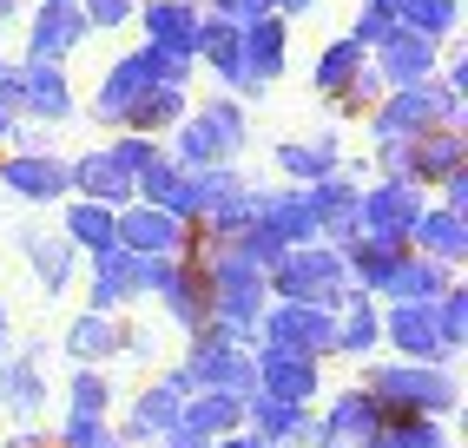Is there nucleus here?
Masks as SVG:
<instances>
[{"label":"nucleus","instance_id":"1","mask_svg":"<svg viewBox=\"0 0 468 448\" xmlns=\"http://www.w3.org/2000/svg\"><path fill=\"white\" fill-rule=\"evenodd\" d=\"M356 389H369L389 422H442V415L462 402V382L455 369H435V363H363Z\"/></svg>","mask_w":468,"mask_h":448},{"label":"nucleus","instance_id":"2","mask_svg":"<svg viewBox=\"0 0 468 448\" xmlns=\"http://www.w3.org/2000/svg\"><path fill=\"white\" fill-rule=\"evenodd\" d=\"M251 145V125H244V106L211 92L205 106H192L172 133H165V158L178 172H211V165H238V152Z\"/></svg>","mask_w":468,"mask_h":448},{"label":"nucleus","instance_id":"3","mask_svg":"<svg viewBox=\"0 0 468 448\" xmlns=\"http://www.w3.org/2000/svg\"><path fill=\"white\" fill-rule=\"evenodd\" d=\"M192 59H165V53H152V47H133V53H119L112 67L100 73V92H92V125H119L126 133V119L133 106L145 100L152 86H192Z\"/></svg>","mask_w":468,"mask_h":448},{"label":"nucleus","instance_id":"4","mask_svg":"<svg viewBox=\"0 0 468 448\" xmlns=\"http://www.w3.org/2000/svg\"><path fill=\"white\" fill-rule=\"evenodd\" d=\"M435 125H462V100L442 86V80H422V86H402V92H383V106L369 112V139L377 145H410Z\"/></svg>","mask_w":468,"mask_h":448},{"label":"nucleus","instance_id":"5","mask_svg":"<svg viewBox=\"0 0 468 448\" xmlns=\"http://www.w3.org/2000/svg\"><path fill=\"white\" fill-rule=\"evenodd\" d=\"M264 291H271V304H317V310H343V297H350L343 251H330V244L284 251V264L264 277Z\"/></svg>","mask_w":468,"mask_h":448},{"label":"nucleus","instance_id":"6","mask_svg":"<svg viewBox=\"0 0 468 448\" xmlns=\"http://www.w3.org/2000/svg\"><path fill=\"white\" fill-rule=\"evenodd\" d=\"M422 211H429V191H422V185H410V178H377V185L356 191V238L410 251V231H416Z\"/></svg>","mask_w":468,"mask_h":448},{"label":"nucleus","instance_id":"7","mask_svg":"<svg viewBox=\"0 0 468 448\" xmlns=\"http://www.w3.org/2000/svg\"><path fill=\"white\" fill-rule=\"evenodd\" d=\"M185 382L192 389H211V396H251L258 389V363H251V349H238L225 343L218 330H198V336H185Z\"/></svg>","mask_w":468,"mask_h":448},{"label":"nucleus","instance_id":"8","mask_svg":"<svg viewBox=\"0 0 468 448\" xmlns=\"http://www.w3.org/2000/svg\"><path fill=\"white\" fill-rule=\"evenodd\" d=\"M258 349H284V357L324 363V357H336V310H317V304H271V310L258 316Z\"/></svg>","mask_w":468,"mask_h":448},{"label":"nucleus","instance_id":"9","mask_svg":"<svg viewBox=\"0 0 468 448\" xmlns=\"http://www.w3.org/2000/svg\"><path fill=\"white\" fill-rule=\"evenodd\" d=\"M185 396H192V382H185V369L172 363L165 376H152L145 389L133 396V409H126V415H119V442H126V448H159V442L178 429Z\"/></svg>","mask_w":468,"mask_h":448},{"label":"nucleus","instance_id":"10","mask_svg":"<svg viewBox=\"0 0 468 448\" xmlns=\"http://www.w3.org/2000/svg\"><path fill=\"white\" fill-rule=\"evenodd\" d=\"M383 343L396 349V363L455 369V357L442 349V330H435V304H383Z\"/></svg>","mask_w":468,"mask_h":448},{"label":"nucleus","instance_id":"11","mask_svg":"<svg viewBox=\"0 0 468 448\" xmlns=\"http://www.w3.org/2000/svg\"><path fill=\"white\" fill-rule=\"evenodd\" d=\"M86 40H92V27L73 0H47L27 20V67H67V53L86 47Z\"/></svg>","mask_w":468,"mask_h":448},{"label":"nucleus","instance_id":"12","mask_svg":"<svg viewBox=\"0 0 468 448\" xmlns=\"http://www.w3.org/2000/svg\"><path fill=\"white\" fill-rule=\"evenodd\" d=\"M198 0H139V14H133V27H139V47H152V53H165V59H192V47H198ZM198 67V59H192Z\"/></svg>","mask_w":468,"mask_h":448},{"label":"nucleus","instance_id":"13","mask_svg":"<svg viewBox=\"0 0 468 448\" xmlns=\"http://www.w3.org/2000/svg\"><path fill=\"white\" fill-rule=\"evenodd\" d=\"M192 224H178L165 211H152V205H126L119 211V251L126 258H185L192 251Z\"/></svg>","mask_w":468,"mask_h":448},{"label":"nucleus","instance_id":"14","mask_svg":"<svg viewBox=\"0 0 468 448\" xmlns=\"http://www.w3.org/2000/svg\"><path fill=\"white\" fill-rule=\"evenodd\" d=\"M455 172H468V133H462V125H435V133H422V139L402 145V178H410V185L435 191V185L455 178Z\"/></svg>","mask_w":468,"mask_h":448},{"label":"nucleus","instance_id":"15","mask_svg":"<svg viewBox=\"0 0 468 448\" xmlns=\"http://www.w3.org/2000/svg\"><path fill=\"white\" fill-rule=\"evenodd\" d=\"M356 178H317V185H303V205H310V224H317V244L330 251H350L356 244Z\"/></svg>","mask_w":468,"mask_h":448},{"label":"nucleus","instance_id":"16","mask_svg":"<svg viewBox=\"0 0 468 448\" xmlns=\"http://www.w3.org/2000/svg\"><path fill=\"white\" fill-rule=\"evenodd\" d=\"M251 363H258V396H271V402L310 409V402L324 396V363H310V357H284V349H251Z\"/></svg>","mask_w":468,"mask_h":448},{"label":"nucleus","instance_id":"17","mask_svg":"<svg viewBox=\"0 0 468 448\" xmlns=\"http://www.w3.org/2000/svg\"><path fill=\"white\" fill-rule=\"evenodd\" d=\"M14 92H20V119L27 125H67L73 119V80H67V67H14Z\"/></svg>","mask_w":468,"mask_h":448},{"label":"nucleus","instance_id":"18","mask_svg":"<svg viewBox=\"0 0 468 448\" xmlns=\"http://www.w3.org/2000/svg\"><path fill=\"white\" fill-rule=\"evenodd\" d=\"M0 185H7L20 205H67L73 198L67 191V158L59 152H27V158L0 152Z\"/></svg>","mask_w":468,"mask_h":448},{"label":"nucleus","instance_id":"19","mask_svg":"<svg viewBox=\"0 0 468 448\" xmlns=\"http://www.w3.org/2000/svg\"><path fill=\"white\" fill-rule=\"evenodd\" d=\"M442 53H449V47H435V40H422V34H389L377 53H369V67H377L383 92H402V86H422V80L442 73Z\"/></svg>","mask_w":468,"mask_h":448},{"label":"nucleus","instance_id":"20","mask_svg":"<svg viewBox=\"0 0 468 448\" xmlns=\"http://www.w3.org/2000/svg\"><path fill=\"white\" fill-rule=\"evenodd\" d=\"M251 224H264V231L284 244V251H303V244H317V224H310V205H303V191L297 185H251Z\"/></svg>","mask_w":468,"mask_h":448},{"label":"nucleus","instance_id":"21","mask_svg":"<svg viewBox=\"0 0 468 448\" xmlns=\"http://www.w3.org/2000/svg\"><path fill=\"white\" fill-rule=\"evenodd\" d=\"M244 435H258L271 448H317V409H291L271 396H244Z\"/></svg>","mask_w":468,"mask_h":448},{"label":"nucleus","instance_id":"22","mask_svg":"<svg viewBox=\"0 0 468 448\" xmlns=\"http://www.w3.org/2000/svg\"><path fill=\"white\" fill-rule=\"evenodd\" d=\"M0 409L20 415V422H34L47 409V343H27L0 363Z\"/></svg>","mask_w":468,"mask_h":448},{"label":"nucleus","instance_id":"23","mask_svg":"<svg viewBox=\"0 0 468 448\" xmlns=\"http://www.w3.org/2000/svg\"><path fill=\"white\" fill-rule=\"evenodd\" d=\"M14 251L27 264H34L40 277V297H59V291H73V277H80V258H73V244L59 238V231H40V224H20L14 231Z\"/></svg>","mask_w":468,"mask_h":448},{"label":"nucleus","instance_id":"24","mask_svg":"<svg viewBox=\"0 0 468 448\" xmlns=\"http://www.w3.org/2000/svg\"><path fill=\"white\" fill-rule=\"evenodd\" d=\"M67 191H73V198H86V205H106V211H126V205H133V178L106 158V145L67 158Z\"/></svg>","mask_w":468,"mask_h":448},{"label":"nucleus","instance_id":"25","mask_svg":"<svg viewBox=\"0 0 468 448\" xmlns=\"http://www.w3.org/2000/svg\"><path fill=\"white\" fill-rule=\"evenodd\" d=\"M59 238L73 244V258H112L119 251V211L106 205H86V198H67V218H59Z\"/></svg>","mask_w":468,"mask_h":448},{"label":"nucleus","instance_id":"26","mask_svg":"<svg viewBox=\"0 0 468 448\" xmlns=\"http://www.w3.org/2000/svg\"><path fill=\"white\" fill-rule=\"evenodd\" d=\"M238 53H244V73H251L258 86H271L277 73H284V59H291V20H251V27H238Z\"/></svg>","mask_w":468,"mask_h":448},{"label":"nucleus","instance_id":"27","mask_svg":"<svg viewBox=\"0 0 468 448\" xmlns=\"http://www.w3.org/2000/svg\"><path fill=\"white\" fill-rule=\"evenodd\" d=\"M410 251H416V258H429V264H442V271H455V264L468 258V218L429 205V211L416 218V231H410Z\"/></svg>","mask_w":468,"mask_h":448},{"label":"nucleus","instance_id":"28","mask_svg":"<svg viewBox=\"0 0 468 448\" xmlns=\"http://www.w3.org/2000/svg\"><path fill=\"white\" fill-rule=\"evenodd\" d=\"M277 172H284L297 191H303V185H317V178H336V172H343V145H336V133L284 139V145H277Z\"/></svg>","mask_w":468,"mask_h":448},{"label":"nucleus","instance_id":"29","mask_svg":"<svg viewBox=\"0 0 468 448\" xmlns=\"http://www.w3.org/2000/svg\"><path fill=\"white\" fill-rule=\"evenodd\" d=\"M59 349L73 357V369H106L119 357V316H100V310H80L67 336H59Z\"/></svg>","mask_w":468,"mask_h":448},{"label":"nucleus","instance_id":"30","mask_svg":"<svg viewBox=\"0 0 468 448\" xmlns=\"http://www.w3.org/2000/svg\"><path fill=\"white\" fill-rule=\"evenodd\" d=\"M159 310L172 316V324H178L185 336H198V330H205V271H198L192 251H185V258L172 264L165 291H159Z\"/></svg>","mask_w":468,"mask_h":448},{"label":"nucleus","instance_id":"31","mask_svg":"<svg viewBox=\"0 0 468 448\" xmlns=\"http://www.w3.org/2000/svg\"><path fill=\"white\" fill-rule=\"evenodd\" d=\"M377 343H383V304L363 297V291H350L343 310H336V357L369 363V357H377Z\"/></svg>","mask_w":468,"mask_h":448},{"label":"nucleus","instance_id":"32","mask_svg":"<svg viewBox=\"0 0 468 448\" xmlns=\"http://www.w3.org/2000/svg\"><path fill=\"white\" fill-rule=\"evenodd\" d=\"M178 429H185V435H198V442L211 448V442H225V435L244 429V402H238V396L192 389V396H185V409H178Z\"/></svg>","mask_w":468,"mask_h":448},{"label":"nucleus","instance_id":"33","mask_svg":"<svg viewBox=\"0 0 468 448\" xmlns=\"http://www.w3.org/2000/svg\"><path fill=\"white\" fill-rule=\"evenodd\" d=\"M139 291H133V258L126 251H112V258H92L86 264V310H100V316H119Z\"/></svg>","mask_w":468,"mask_h":448},{"label":"nucleus","instance_id":"34","mask_svg":"<svg viewBox=\"0 0 468 448\" xmlns=\"http://www.w3.org/2000/svg\"><path fill=\"white\" fill-rule=\"evenodd\" d=\"M389 7H396L402 34H422L435 47H455V34H462V0H389Z\"/></svg>","mask_w":468,"mask_h":448},{"label":"nucleus","instance_id":"35","mask_svg":"<svg viewBox=\"0 0 468 448\" xmlns=\"http://www.w3.org/2000/svg\"><path fill=\"white\" fill-rule=\"evenodd\" d=\"M455 283V271H442V264H429V258H402L396 271H389V283H383V304H435Z\"/></svg>","mask_w":468,"mask_h":448},{"label":"nucleus","instance_id":"36","mask_svg":"<svg viewBox=\"0 0 468 448\" xmlns=\"http://www.w3.org/2000/svg\"><path fill=\"white\" fill-rule=\"evenodd\" d=\"M192 112V86H152L145 100L133 106V119H126V133H139V139H159L165 145V133Z\"/></svg>","mask_w":468,"mask_h":448},{"label":"nucleus","instance_id":"37","mask_svg":"<svg viewBox=\"0 0 468 448\" xmlns=\"http://www.w3.org/2000/svg\"><path fill=\"white\" fill-rule=\"evenodd\" d=\"M363 73H369V53H363L350 34H343V40H330V47L317 53V67H310V86H317L324 100H336V92H350Z\"/></svg>","mask_w":468,"mask_h":448},{"label":"nucleus","instance_id":"38","mask_svg":"<svg viewBox=\"0 0 468 448\" xmlns=\"http://www.w3.org/2000/svg\"><path fill=\"white\" fill-rule=\"evenodd\" d=\"M67 415H80V422H112V376L106 369H73Z\"/></svg>","mask_w":468,"mask_h":448},{"label":"nucleus","instance_id":"39","mask_svg":"<svg viewBox=\"0 0 468 448\" xmlns=\"http://www.w3.org/2000/svg\"><path fill=\"white\" fill-rule=\"evenodd\" d=\"M435 330H442L449 357H462V343H468V283H449V291L435 297Z\"/></svg>","mask_w":468,"mask_h":448},{"label":"nucleus","instance_id":"40","mask_svg":"<svg viewBox=\"0 0 468 448\" xmlns=\"http://www.w3.org/2000/svg\"><path fill=\"white\" fill-rule=\"evenodd\" d=\"M389 34H402V27H396V7H389V0H363L356 20H350V40H356L363 53H377Z\"/></svg>","mask_w":468,"mask_h":448},{"label":"nucleus","instance_id":"41","mask_svg":"<svg viewBox=\"0 0 468 448\" xmlns=\"http://www.w3.org/2000/svg\"><path fill=\"white\" fill-rule=\"evenodd\" d=\"M231 251H238V258H244V264H251L258 277H271L277 264H284V244H277V238L264 231V224H244V231L231 238Z\"/></svg>","mask_w":468,"mask_h":448},{"label":"nucleus","instance_id":"42","mask_svg":"<svg viewBox=\"0 0 468 448\" xmlns=\"http://www.w3.org/2000/svg\"><path fill=\"white\" fill-rule=\"evenodd\" d=\"M106 158H112V165L139 185V172H145V165H159V158H165V145H159V139H139V133H119V139L106 145Z\"/></svg>","mask_w":468,"mask_h":448},{"label":"nucleus","instance_id":"43","mask_svg":"<svg viewBox=\"0 0 468 448\" xmlns=\"http://www.w3.org/2000/svg\"><path fill=\"white\" fill-rule=\"evenodd\" d=\"M369 448H455L442 422H383V435Z\"/></svg>","mask_w":468,"mask_h":448},{"label":"nucleus","instance_id":"44","mask_svg":"<svg viewBox=\"0 0 468 448\" xmlns=\"http://www.w3.org/2000/svg\"><path fill=\"white\" fill-rule=\"evenodd\" d=\"M53 448H126V442H119L112 422H80V415H67L59 435H53Z\"/></svg>","mask_w":468,"mask_h":448},{"label":"nucleus","instance_id":"45","mask_svg":"<svg viewBox=\"0 0 468 448\" xmlns=\"http://www.w3.org/2000/svg\"><path fill=\"white\" fill-rule=\"evenodd\" d=\"M330 106H336V119H363V112H377V106H383V80H377V67H369L350 92H336Z\"/></svg>","mask_w":468,"mask_h":448},{"label":"nucleus","instance_id":"46","mask_svg":"<svg viewBox=\"0 0 468 448\" xmlns=\"http://www.w3.org/2000/svg\"><path fill=\"white\" fill-rule=\"evenodd\" d=\"M73 7L86 14V27H92V34H112V27H133L139 0H73Z\"/></svg>","mask_w":468,"mask_h":448},{"label":"nucleus","instance_id":"47","mask_svg":"<svg viewBox=\"0 0 468 448\" xmlns=\"http://www.w3.org/2000/svg\"><path fill=\"white\" fill-rule=\"evenodd\" d=\"M0 145H14V158H27V152H53V133H47V125H27V119H14Z\"/></svg>","mask_w":468,"mask_h":448},{"label":"nucleus","instance_id":"48","mask_svg":"<svg viewBox=\"0 0 468 448\" xmlns=\"http://www.w3.org/2000/svg\"><path fill=\"white\" fill-rule=\"evenodd\" d=\"M119 357L152 363V357H159V336H152V330H139V324H119Z\"/></svg>","mask_w":468,"mask_h":448},{"label":"nucleus","instance_id":"49","mask_svg":"<svg viewBox=\"0 0 468 448\" xmlns=\"http://www.w3.org/2000/svg\"><path fill=\"white\" fill-rule=\"evenodd\" d=\"M0 357H14V310H7V297H0Z\"/></svg>","mask_w":468,"mask_h":448},{"label":"nucleus","instance_id":"50","mask_svg":"<svg viewBox=\"0 0 468 448\" xmlns=\"http://www.w3.org/2000/svg\"><path fill=\"white\" fill-rule=\"evenodd\" d=\"M211 448H271V442H258V435H244V429H238V435H225V442H211Z\"/></svg>","mask_w":468,"mask_h":448},{"label":"nucleus","instance_id":"51","mask_svg":"<svg viewBox=\"0 0 468 448\" xmlns=\"http://www.w3.org/2000/svg\"><path fill=\"white\" fill-rule=\"evenodd\" d=\"M159 448H205V442H198V435H185V429H172V435H165Z\"/></svg>","mask_w":468,"mask_h":448},{"label":"nucleus","instance_id":"52","mask_svg":"<svg viewBox=\"0 0 468 448\" xmlns=\"http://www.w3.org/2000/svg\"><path fill=\"white\" fill-rule=\"evenodd\" d=\"M20 7H27V0H0V20H14Z\"/></svg>","mask_w":468,"mask_h":448},{"label":"nucleus","instance_id":"53","mask_svg":"<svg viewBox=\"0 0 468 448\" xmlns=\"http://www.w3.org/2000/svg\"><path fill=\"white\" fill-rule=\"evenodd\" d=\"M198 7H211V14H225V7H231V0H198Z\"/></svg>","mask_w":468,"mask_h":448},{"label":"nucleus","instance_id":"54","mask_svg":"<svg viewBox=\"0 0 468 448\" xmlns=\"http://www.w3.org/2000/svg\"><path fill=\"white\" fill-rule=\"evenodd\" d=\"M0 80H7V53H0Z\"/></svg>","mask_w":468,"mask_h":448},{"label":"nucleus","instance_id":"55","mask_svg":"<svg viewBox=\"0 0 468 448\" xmlns=\"http://www.w3.org/2000/svg\"><path fill=\"white\" fill-rule=\"evenodd\" d=\"M0 139H7V125H0Z\"/></svg>","mask_w":468,"mask_h":448},{"label":"nucleus","instance_id":"56","mask_svg":"<svg viewBox=\"0 0 468 448\" xmlns=\"http://www.w3.org/2000/svg\"><path fill=\"white\" fill-rule=\"evenodd\" d=\"M0 363H7V357H0Z\"/></svg>","mask_w":468,"mask_h":448},{"label":"nucleus","instance_id":"57","mask_svg":"<svg viewBox=\"0 0 468 448\" xmlns=\"http://www.w3.org/2000/svg\"><path fill=\"white\" fill-rule=\"evenodd\" d=\"M40 7H47V0H40Z\"/></svg>","mask_w":468,"mask_h":448},{"label":"nucleus","instance_id":"58","mask_svg":"<svg viewBox=\"0 0 468 448\" xmlns=\"http://www.w3.org/2000/svg\"><path fill=\"white\" fill-rule=\"evenodd\" d=\"M47 448H53V442H47Z\"/></svg>","mask_w":468,"mask_h":448}]
</instances>
